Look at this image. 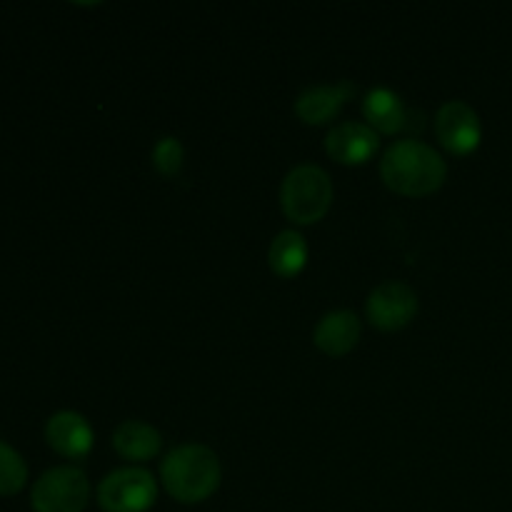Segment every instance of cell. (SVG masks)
<instances>
[{"label": "cell", "instance_id": "14", "mask_svg": "<svg viewBox=\"0 0 512 512\" xmlns=\"http://www.w3.org/2000/svg\"><path fill=\"white\" fill-rule=\"evenodd\" d=\"M268 263L278 278L290 280L308 265V243L298 230H283L273 238L268 250Z\"/></svg>", "mask_w": 512, "mask_h": 512}, {"label": "cell", "instance_id": "11", "mask_svg": "<svg viewBox=\"0 0 512 512\" xmlns=\"http://www.w3.org/2000/svg\"><path fill=\"white\" fill-rule=\"evenodd\" d=\"M360 333H363V325L358 315L350 310H333L315 325L313 343L330 358H343L360 343Z\"/></svg>", "mask_w": 512, "mask_h": 512}, {"label": "cell", "instance_id": "8", "mask_svg": "<svg viewBox=\"0 0 512 512\" xmlns=\"http://www.w3.org/2000/svg\"><path fill=\"white\" fill-rule=\"evenodd\" d=\"M378 148L380 135L370 125L355 123V120L335 125L325 138V150L340 165H365L373 160Z\"/></svg>", "mask_w": 512, "mask_h": 512}, {"label": "cell", "instance_id": "1", "mask_svg": "<svg viewBox=\"0 0 512 512\" xmlns=\"http://www.w3.org/2000/svg\"><path fill=\"white\" fill-rule=\"evenodd\" d=\"M380 178L393 193L405 195V198H425L443 188L448 178V165L433 145L405 138L383 153Z\"/></svg>", "mask_w": 512, "mask_h": 512}, {"label": "cell", "instance_id": "4", "mask_svg": "<svg viewBox=\"0 0 512 512\" xmlns=\"http://www.w3.org/2000/svg\"><path fill=\"white\" fill-rule=\"evenodd\" d=\"M90 503V480L75 465H58L40 475L30 490L33 512H83Z\"/></svg>", "mask_w": 512, "mask_h": 512}, {"label": "cell", "instance_id": "9", "mask_svg": "<svg viewBox=\"0 0 512 512\" xmlns=\"http://www.w3.org/2000/svg\"><path fill=\"white\" fill-rule=\"evenodd\" d=\"M45 440L63 458L80 460L93 450L95 435L83 415L75 410H60L45 423Z\"/></svg>", "mask_w": 512, "mask_h": 512}, {"label": "cell", "instance_id": "7", "mask_svg": "<svg viewBox=\"0 0 512 512\" xmlns=\"http://www.w3.org/2000/svg\"><path fill=\"white\" fill-rule=\"evenodd\" d=\"M435 135L448 153L470 155L483 140V123L468 103L448 100L435 115Z\"/></svg>", "mask_w": 512, "mask_h": 512}, {"label": "cell", "instance_id": "3", "mask_svg": "<svg viewBox=\"0 0 512 512\" xmlns=\"http://www.w3.org/2000/svg\"><path fill=\"white\" fill-rule=\"evenodd\" d=\"M333 205V180L313 163L295 165L280 185V208L295 225H313Z\"/></svg>", "mask_w": 512, "mask_h": 512}, {"label": "cell", "instance_id": "6", "mask_svg": "<svg viewBox=\"0 0 512 512\" xmlns=\"http://www.w3.org/2000/svg\"><path fill=\"white\" fill-rule=\"evenodd\" d=\"M418 308V295L410 285L400 283V280H388L368 295L365 315L373 328L393 333V330H403L405 325H410V320L418 315Z\"/></svg>", "mask_w": 512, "mask_h": 512}, {"label": "cell", "instance_id": "10", "mask_svg": "<svg viewBox=\"0 0 512 512\" xmlns=\"http://www.w3.org/2000/svg\"><path fill=\"white\" fill-rule=\"evenodd\" d=\"M355 95V85L343 80L338 85H310L295 100V115L305 125H328Z\"/></svg>", "mask_w": 512, "mask_h": 512}, {"label": "cell", "instance_id": "5", "mask_svg": "<svg viewBox=\"0 0 512 512\" xmlns=\"http://www.w3.org/2000/svg\"><path fill=\"white\" fill-rule=\"evenodd\" d=\"M158 500L153 473L130 465L105 475L98 485V505L103 512H148Z\"/></svg>", "mask_w": 512, "mask_h": 512}, {"label": "cell", "instance_id": "12", "mask_svg": "<svg viewBox=\"0 0 512 512\" xmlns=\"http://www.w3.org/2000/svg\"><path fill=\"white\" fill-rule=\"evenodd\" d=\"M363 118L365 125L378 135H395L405 130L410 123V110L400 100L398 93L388 88H373L363 98Z\"/></svg>", "mask_w": 512, "mask_h": 512}, {"label": "cell", "instance_id": "16", "mask_svg": "<svg viewBox=\"0 0 512 512\" xmlns=\"http://www.w3.org/2000/svg\"><path fill=\"white\" fill-rule=\"evenodd\" d=\"M183 163H185V150L178 138L165 135V138H160L158 143H155L153 165L163 178H175V175L183 170Z\"/></svg>", "mask_w": 512, "mask_h": 512}, {"label": "cell", "instance_id": "2", "mask_svg": "<svg viewBox=\"0 0 512 512\" xmlns=\"http://www.w3.org/2000/svg\"><path fill=\"white\" fill-rule=\"evenodd\" d=\"M223 480L220 460L208 445L185 443L165 455L160 463V483L165 493L183 505H198L213 498Z\"/></svg>", "mask_w": 512, "mask_h": 512}, {"label": "cell", "instance_id": "15", "mask_svg": "<svg viewBox=\"0 0 512 512\" xmlns=\"http://www.w3.org/2000/svg\"><path fill=\"white\" fill-rule=\"evenodd\" d=\"M25 483H28V465H25L23 455L0 440V495L3 498L18 495Z\"/></svg>", "mask_w": 512, "mask_h": 512}, {"label": "cell", "instance_id": "13", "mask_svg": "<svg viewBox=\"0 0 512 512\" xmlns=\"http://www.w3.org/2000/svg\"><path fill=\"white\" fill-rule=\"evenodd\" d=\"M113 448L128 463H148L163 448V435L158 428L143 420H125L115 428Z\"/></svg>", "mask_w": 512, "mask_h": 512}]
</instances>
